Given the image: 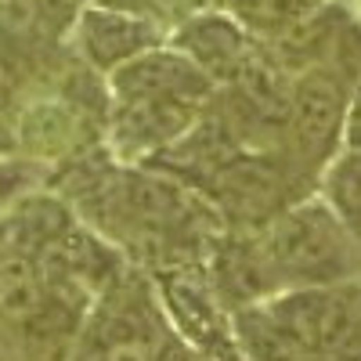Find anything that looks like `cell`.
<instances>
[{
	"instance_id": "1",
	"label": "cell",
	"mask_w": 361,
	"mask_h": 361,
	"mask_svg": "<svg viewBox=\"0 0 361 361\" xmlns=\"http://www.w3.org/2000/svg\"><path fill=\"white\" fill-rule=\"evenodd\" d=\"M257 246L279 293L361 279V243L343 228L325 199L286 206L264 224Z\"/></svg>"
},
{
	"instance_id": "2",
	"label": "cell",
	"mask_w": 361,
	"mask_h": 361,
	"mask_svg": "<svg viewBox=\"0 0 361 361\" xmlns=\"http://www.w3.org/2000/svg\"><path fill=\"white\" fill-rule=\"evenodd\" d=\"M350 87L354 80L325 66H314L293 76L286 127H282V159L289 173L296 177V185L318 177L333 163L336 145L343 141Z\"/></svg>"
},
{
	"instance_id": "3",
	"label": "cell",
	"mask_w": 361,
	"mask_h": 361,
	"mask_svg": "<svg viewBox=\"0 0 361 361\" xmlns=\"http://www.w3.org/2000/svg\"><path fill=\"white\" fill-rule=\"evenodd\" d=\"M264 307L311 361L361 354V279L282 289L267 296Z\"/></svg>"
},
{
	"instance_id": "4",
	"label": "cell",
	"mask_w": 361,
	"mask_h": 361,
	"mask_svg": "<svg viewBox=\"0 0 361 361\" xmlns=\"http://www.w3.org/2000/svg\"><path fill=\"white\" fill-rule=\"evenodd\" d=\"M47 304V282L40 260L11 250L0 260V318L11 325H25Z\"/></svg>"
},
{
	"instance_id": "5",
	"label": "cell",
	"mask_w": 361,
	"mask_h": 361,
	"mask_svg": "<svg viewBox=\"0 0 361 361\" xmlns=\"http://www.w3.org/2000/svg\"><path fill=\"white\" fill-rule=\"evenodd\" d=\"M188 47L195 51V62L206 73L231 80V83L238 80V73H243V66L253 54V44L238 33L235 25H228L221 18L195 22V29H188Z\"/></svg>"
},
{
	"instance_id": "6",
	"label": "cell",
	"mask_w": 361,
	"mask_h": 361,
	"mask_svg": "<svg viewBox=\"0 0 361 361\" xmlns=\"http://www.w3.org/2000/svg\"><path fill=\"white\" fill-rule=\"evenodd\" d=\"M322 185L329 209L361 243V148H347L343 156H333V163L322 170Z\"/></svg>"
},
{
	"instance_id": "7",
	"label": "cell",
	"mask_w": 361,
	"mask_h": 361,
	"mask_svg": "<svg viewBox=\"0 0 361 361\" xmlns=\"http://www.w3.org/2000/svg\"><path fill=\"white\" fill-rule=\"evenodd\" d=\"M325 0H231L235 15L243 18L253 33L264 37H282L289 25H296L300 18L314 15Z\"/></svg>"
},
{
	"instance_id": "8",
	"label": "cell",
	"mask_w": 361,
	"mask_h": 361,
	"mask_svg": "<svg viewBox=\"0 0 361 361\" xmlns=\"http://www.w3.org/2000/svg\"><path fill=\"white\" fill-rule=\"evenodd\" d=\"M343 141H347V148H361V76L350 87L347 119H343Z\"/></svg>"
}]
</instances>
